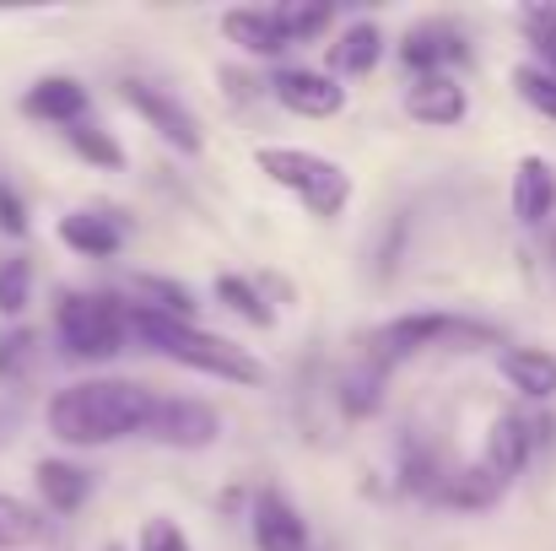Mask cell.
Here are the masks:
<instances>
[{"mask_svg": "<svg viewBox=\"0 0 556 551\" xmlns=\"http://www.w3.org/2000/svg\"><path fill=\"white\" fill-rule=\"evenodd\" d=\"M157 395L130 378H81L49 400V433L71 449H103L130 433H147Z\"/></svg>", "mask_w": 556, "mask_h": 551, "instance_id": "1", "label": "cell"}, {"mask_svg": "<svg viewBox=\"0 0 556 551\" xmlns=\"http://www.w3.org/2000/svg\"><path fill=\"white\" fill-rule=\"evenodd\" d=\"M130 330H136L152 352H163L168 363H179V367L227 378V384H265V363H260V358H249L243 347H232V341H222V336H211V330H200V325L152 314V309L136 303V309H130Z\"/></svg>", "mask_w": 556, "mask_h": 551, "instance_id": "2", "label": "cell"}, {"mask_svg": "<svg viewBox=\"0 0 556 551\" xmlns=\"http://www.w3.org/2000/svg\"><path fill=\"white\" fill-rule=\"evenodd\" d=\"M476 347H503V330L497 325H481V320H465V314H400L389 325H378L368 336L372 363L389 367L416 358V352H476Z\"/></svg>", "mask_w": 556, "mask_h": 551, "instance_id": "3", "label": "cell"}, {"mask_svg": "<svg viewBox=\"0 0 556 551\" xmlns=\"http://www.w3.org/2000/svg\"><path fill=\"white\" fill-rule=\"evenodd\" d=\"M260 174L281 189H292L319 222H336L346 205H352V174L325 158V152H308V147H260L254 152Z\"/></svg>", "mask_w": 556, "mask_h": 551, "instance_id": "4", "label": "cell"}, {"mask_svg": "<svg viewBox=\"0 0 556 551\" xmlns=\"http://www.w3.org/2000/svg\"><path fill=\"white\" fill-rule=\"evenodd\" d=\"M54 336L65 347V358L76 363H103L125 347L130 336V309L109 292H65L54 309Z\"/></svg>", "mask_w": 556, "mask_h": 551, "instance_id": "5", "label": "cell"}, {"mask_svg": "<svg viewBox=\"0 0 556 551\" xmlns=\"http://www.w3.org/2000/svg\"><path fill=\"white\" fill-rule=\"evenodd\" d=\"M119 98L168 141V147H179L185 158H194L200 147H205V136H200V120L189 114L185 103L174 98V92H163V87H152V82H141V76H130L125 87H119Z\"/></svg>", "mask_w": 556, "mask_h": 551, "instance_id": "6", "label": "cell"}, {"mask_svg": "<svg viewBox=\"0 0 556 551\" xmlns=\"http://www.w3.org/2000/svg\"><path fill=\"white\" fill-rule=\"evenodd\" d=\"M270 98H276L287 114H298V120H330V114L346 109V87H341L336 76H325V71H308V65L276 71V76H270Z\"/></svg>", "mask_w": 556, "mask_h": 551, "instance_id": "7", "label": "cell"}, {"mask_svg": "<svg viewBox=\"0 0 556 551\" xmlns=\"http://www.w3.org/2000/svg\"><path fill=\"white\" fill-rule=\"evenodd\" d=\"M400 60H405L416 76H448V65L470 60V49H465V33H459L448 16H427V22H416V27L400 38Z\"/></svg>", "mask_w": 556, "mask_h": 551, "instance_id": "8", "label": "cell"}, {"mask_svg": "<svg viewBox=\"0 0 556 551\" xmlns=\"http://www.w3.org/2000/svg\"><path fill=\"white\" fill-rule=\"evenodd\" d=\"M216 433H222L216 411H211L205 400H189V395L157 400L152 427H147V438H157V443H168V449H211Z\"/></svg>", "mask_w": 556, "mask_h": 551, "instance_id": "9", "label": "cell"}, {"mask_svg": "<svg viewBox=\"0 0 556 551\" xmlns=\"http://www.w3.org/2000/svg\"><path fill=\"white\" fill-rule=\"evenodd\" d=\"M249 530H254V547L260 551H308V519L281 492H260L254 498Z\"/></svg>", "mask_w": 556, "mask_h": 551, "instance_id": "10", "label": "cell"}, {"mask_svg": "<svg viewBox=\"0 0 556 551\" xmlns=\"http://www.w3.org/2000/svg\"><path fill=\"white\" fill-rule=\"evenodd\" d=\"M87 87L76 82V76H38L27 92H22V114H33V120H49V125H81L87 120Z\"/></svg>", "mask_w": 556, "mask_h": 551, "instance_id": "11", "label": "cell"}, {"mask_svg": "<svg viewBox=\"0 0 556 551\" xmlns=\"http://www.w3.org/2000/svg\"><path fill=\"white\" fill-rule=\"evenodd\" d=\"M535 438H541L535 422H525L519 411H503V416L492 422V433H486V471H492L497 481H514V476L530 465Z\"/></svg>", "mask_w": 556, "mask_h": 551, "instance_id": "12", "label": "cell"}, {"mask_svg": "<svg viewBox=\"0 0 556 551\" xmlns=\"http://www.w3.org/2000/svg\"><path fill=\"white\" fill-rule=\"evenodd\" d=\"M405 114L416 125H432V130H448L465 120V87L454 76H416L405 87Z\"/></svg>", "mask_w": 556, "mask_h": 551, "instance_id": "13", "label": "cell"}, {"mask_svg": "<svg viewBox=\"0 0 556 551\" xmlns=\"http://www.w3.org/2000/svg\"><path fill=\"white\" fill-rule=\"evenodd\" d=\"M222 33H227V43H238L254 60H270L287 49V33L276 27V11H265V5H232L222 16Z\"/></svg>", "mask_w": 556, "mask_h": 551, "instance_id": "14", "label": "cell"}, {"mask_svg": "<svg viewBox=\"0 0 556 551\" xmlns=\"http://www.w3.org/2000/svg\"><path fill=\"white\" fill-rule=\"evenodd\" d=\"M60 238H65V249H76L87 260H109L125 243V233H119V222L109 211H71V216H60Z\"/></svg>", "mask_w": 556, "mask_h": 551, "instance_id": "15", "label": "cell"}, {"mask_svg": "<svg viewBox=\"0 0 556 551\" xmlns=\"http://www.w3.org/2000/svg\"><path fill=\"white\" fill-rule=\"evenodd\" d=\"M556 205V174L546 158H525L519 174H514V216L525 227H541Z\"/></svg>", "mask_w": 556, "mask_h": 551, "instance_id": "16", "label": "cell"}, {"mask_svg": "<svg viewBox=\"0 0 556 551\" xmlns=\"http://www.w3.org/2000/svg\"><path fill=\"white\" fill-rule=\"evenodd\" d=\"M33 481L43 492V509H54V514H76L92 498V476L81 465H71V460H38Z\"/></svg>", "mask_w": 556, "mask_h": 551, "instance_id": "17", "label": "cell"}, {"mask_svg": "<svg viewBox=\"0 0 556 551\" xmlns=\"http://www.w3.org/2000/svg\"><path fill=\"white\" fill-rule=\"evenodd\" d=\"M503 378L530 395V400H552L556 395V358L541 352V347H508L503 352Z\"/></svg>", "mask_w": 556, "mask_h": 551, "instance_id": "18", "label": "cell"}, {"mask_svg": "<svg viewBox=\"0 0 556 551\" xmlns=\"http://www.w3.org/2000/svg\"><path fill=\"white\" fill-rule=\"evenodd\" d=\"M378 60H383V27H378V22H352V27L341 33V43L330 49V65H336L341 76H368Z\"/></svg>", "mask_w": 556, "mask_h": 551, "instance_id": "19", "label": "cell"}, {"mask_svg": "<svg viewBox=\"0 0 556 551\" xmlns=\"http://www.w3.org/2000/svg\"><path fill=\"white\" fill-rule=\"evenodd\" d=\"M49 541V514L0 492V551H16V547H43Z\"/></svg>", "mask_w": 556, "mask_h": 551, "instance_id": "20", "label": "cell"}, {"mask_svg": "<svg viewBox=\"0 0 556 551\" xmlns=\"http://www.w3.org/2000/svg\"><path fill=\"white\" fill-rule=\"evenodd\" d=\"M503 487H508V481H497V476H492L486 465H470V471H448L443 503H454V509H492Z\"/></svg>", "mask_w": 556, "mask_h": 551, "instance_id": "21", "label": "cell"}, {"mask_svg": "<svg viewBox=\"0 0 556 551\" xmlns=\"http://www.w3.org/2000/svg\"><path fill=\"white\" fill-rule=\"evenodd\" d=\"M136 298H141V309H152V314H168V320H185L194 325V292L179 287V281H163V276H136Z\"/></svg>", "mask_w": 556, "mask_h": 551, "instance_id": "22", "label": "cell"}, {"mask_svg": "<svg viewBox=\"0 0 556 551\" xmlns=\"http://www.w3.org/2000/svg\"><path fill=\"white\" fill-rule=\"evenodd\" d=\"M330 22H336V11H330L325 0H287V5H276V27L287 33V43H308V38H319Z\"/></svg>", "mask_w": 556, "mask_h": 551, "instance_id": "23", "label": "cell"}, {"mask_svg": "<svg viewBox=\"0 0 556 551\" xmlns=\"http://www.w3.org/2000/svg\"><path fill=\"white\" fill-rule=\"evenodd\" d=\"M65 141H71V152H76V158H87L92 168H109V174H114V168H125V152H119V141H114V136H109L98 120H81V125H71V130H65Z\"/></svg>", "mask_w": 556, "mask_h": 551, "instance_id": "24", "label": "cell"}, {"mask_svg": "<svg viewBox=\"0 0 556 551\" xmlns=\"http://www.w3.org/2000/svg\"><path fill=\"white\" fill-rule=\"evenodd\" d=\"M216 298H222L238 320H249V325H276V309H270L243 276H216Z\"/></svg>", "mask_w": 556, "mask_h": 551, "instance_id": "25", "label": "cell"}, {"mask_svg": "<svg viewBox=\"0 0 556 551\" xmlns=\"http://www.w3.org/2000/svg\"><path fill=\"white\" fill-rule=\"evenodd\" d=\"M519 27H525V38L535 43V54L546 60V71L556 76V0L525 5V11H519Z\"/></svg>", "mask_w": 556, "mask_h": 551, "instance_id": "26", "label": "cell"}, {"mask_svg": "<svg viewBox=\"0 0 556 551\" xmlns=\"http://www.w3.org/2000/svg\"><path fill=\"white\" fill-rule=\"evenodd\" d=\"M514 87H519V98H525L535 114L556 120V76L546 65H514Z\"/></svg>", "mask_w": 556, "mask_h": 551, "instance_id": "27", "label": "cell"}, {"mask_svg": "<svg viewBox=\"0 0 556 551\" xmlns=\"http://www.w3.org/2000/svg\"><path fill=\"white\" fill-rule=\"evenodd\" d=\"M27 292H33V265H27L22 254L0 260V314H5V320H16V314L27 309Z\"/></svg>", "mask_w": 556, "mask_h": 551, "instance_id": "28", "label": "cell"}, {"mask_svg": "<svg viewBox=\"0 0 556 551\" xmlns=\"http://www.w3.org/2000/svg\"><path fill=\"white\" fill-rule=\"evenodd\" d=\"M378 384H383V367L378 363L368 373H357V378H346V411L352 416H368L372 405H378Z\"/></svg>", "mask_w": 556, "mask_h": 551, "instance_id": "29", "label": "cell"}, {"mask_svg": "<svg viewBox=\"0 0 556 551\" xmlns=\"http://www.w3.org/2000/svg\"><path fill=\"white\" fill-rule=\"evenodd\" d=\"M136 551H189V536L174 525V519H147L141 547H136Z\"/></svg>", "mask_w": 556, "mask_h": 551, "instance_id": "30", "label": "cell"}, {"mask_svg": "<svg viewBox=\"0 0 556 551\" xmlns=\"http://www.w3.org/2000/svg\"><path fill=\"white\" fill-rule=\"evenodd\" d=\"M33 358V330H11V336H0V373L5 378H16L22 367Z\"/></svg>", "mask_w": 556, "mask_h": 551, "instance_id": "31", "label": "cell"}, {"mask_svg": "<svg viewBox=\"0 0 556 551\" xmlns=\"http://www.w3.org/2000/svg\"><path fill=\"white\" fill-rule=\"evenodd\" d=\"M0 233H11V238H22V233H27L22 195H16V189H5V184H0Z\"/></svg>", "mask_w": 556, "mask_h": 551, "instance_id": "32", "label": "cell"}, {"mask_svg": "<svg viewBox=\"0 0 556 551\" xmlns=\"http://www.w3.org/2000/svg\"><path fill=\"white\" fill-rule=\"evenodd\" d=\"M103 551H125V547H103Z\"/></svg>", "mask_w": 556, "mask_h": 551, "instance_id": "33", "label": "cell"}]
</instances>
